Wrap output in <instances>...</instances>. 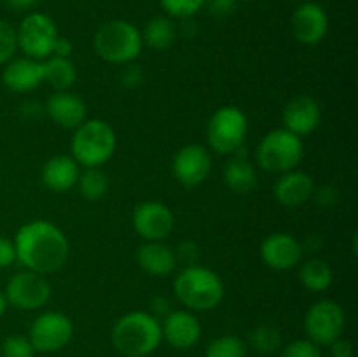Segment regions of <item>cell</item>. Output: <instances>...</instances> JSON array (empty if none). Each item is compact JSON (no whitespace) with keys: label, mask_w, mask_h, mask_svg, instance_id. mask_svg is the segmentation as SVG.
<instances>
[{"label":"cell","mask_w":358,"mask_h":357,"mask_svg":"<svg viewBox=\"0 0 358 357\" xmlns=\"http://www.w3.org/2000/svg\"><path fill=\"white\" fill-rule=\"evenodd\" d=\"M13 241L16 259L30 272L51 275L69 261V238L49 220L37 219L23 224Z\"/></svg>","instance_id":"cell-1"},{"label":"cell","mask_w":358,"mask_h":357,"mask_svg":"<svg viewBox=\"0 0 358 357\" xmlns=\"http://www.w3.org/2000/svg\"><path fill=\"white\" fill-rule=\"evenodd\" d=\"M114 349L124 357H147L163 342L161 322L149 312H129L117 318L110 332Z\"/></svg>","instance_id":"cell-2"},{"label":"cell","mask_w":358,"mask_h":357,"mask_svg":"<svg viewBox=\"0 0 358 357\" xmlns=\"http://www.w3.org/2000/svg\"><path fill=\"white\" fill-rule=\"evenodd\" d=\"M177 300L191 312H208L219 307L224 298L222 279L213 270L189 265L173 282Z\"/></svg>","instance_id":"cell-3"},{"label":"cell","mask_w":358,"mask_h":357,"mask_svg":"<svg viewBox=\"0 0 358 357\" xmlns=\"http://www.w3.org/2000/svg\"><path fill=\"white\" fill-rule=\"evenodd\" d=\"M117 139L112 126L103 119H86L70 142L72 158L84 168H100L114 154Z\"/></svg>","instance_id":"cell-4"},{"label":"cell","mask_w":358,"mask_h":357,"mask_svg":"<svg viewBox=\"0 0 358 357\" xmlns=\"http://www.w3.org/2000/svg\"><path fill=\"white\" fill-rule=\"evenodd\" d=\"M93 46L101 59L115 65H124L135 62L142 52V31L129 21H108L98 28Z\"/></svg>","instance_id":"cell-5"},{"label":"cell","mask_w":358,"mask_h":357,"mask_svg":"<svg viewBox=\"0 0 358 357\" xmlns=\"http://www.w3.org/2000/svg\"><path fill=\"white\" fill-rule=\"evenodd\" d=\"M304 156L303 139L285 128L269 132L257 146L255 160L269 174H285L296 170Z\"/></svg>","instance_id":"cell-6"},{"label":"cell","mask_w":358,"mask_h":357,"mask_svg":"<svg viewBox=\"0 0 358 357\" xmlns=\"http://www.w3.org/2000/svg\"><path fill=\"white\" fill-rule=\"evenodd\" d=\"M248 133V119L234 105L220 107L210 118L206 126L208 146L217 154H236L243 147Z\"/></svg>","instance_id":"cell-7"},{"label":"cell","mask_w":358,"mask_h":357,"mask_svg":"<svg viewBox=\"0 0 358 357\" xmlns=\"http://www.w3.org/2000/svg\"><path fill=\"white\" fill-rule=\"evenodd\" d=\"M16 35L17 48L28 58L38 59V62L52 55L56 38L59 37L55 21L48 14L42 13H34L24 18L16 30Z\"/></svg>","instance_id":"cell-8"},{"label":"cell","mask_w":358,"mask_h":357,"mask_svg":"<svg viewBox=\"0 0 358 357\" xmlns=\"http://www.w3.org/2000/svg\"><path fill=\"white\" fill-rule=\"evenodd\" d=\"M345 310L336 301L322 300L311 304L304 317V329L311 342L320 346H329L345 332Z\"/></svg>","instance_id":"cell-9"},{"label":"cell","mask_w":358,"mask_h":357,"mask_svg":"<svg viewBox=\"0 0 358 357\" xmlns=\"http://www.w3.org/2000/svg\"><path fill=\"white\" fill-rule=\"evenodd\" d=\"M6 298L10 307L17 310H38L51 300L52 287L45 275L27 270L10 276L6 286Z\"/></svg>","instance_id":"cell-10"},{"label":"cell","mask_w":358,"mask_h":357,"mask_svg":"<svg viewBox=\"0 0 358 357\" xmlns=\"http://www.w3.org/2000/svg\"><path fill=\"white\" fill-rule=\"evenodd\" d=\"M73 336V324L62 312H44L30 326V338L35 352L52 354L65 349Z\"/></svg>","instance_id":"cell-11"},{"label":"cell","mask_w":358,"mask_h":357,"mask_svg":"<svg viewBox=\"0 0 358 357\" xmlns=\"http://www.w3.org/2000/svg\"><path fill=\"white\" fill-rule=\"evenodd\" d=\"M212 170V156L210 150L201 144L184 146L173 158L171 172L177 182L185 188H196L206 181Z\"/></svg>","instance_id":"cell-12"},{"label":"cell","mask_w":358,"mask_h":357,"mask_svg":"<svg viewBox=\"0 0 358 357\" xmlns=\"http://www.w3.org/2000/svg\"><path fill=\"white\" fill-rule=\"evenodd\" d=\"M173 226V212L161 202H143L133 212V227L145 241H163Z\"/></svg>","instance_id":"cell-13"},{"label":"cell","mask_w":358,"mask_h":357,"mask_svg":"<svg viewBox=\"0 0 358 357\" xmlns=\"http://www.w3.org/2000/svg\"><path fill=\"white\" fill-rule=\"evenodd\" d=\"M290 28L296 41L301 44H320L329 31V16L324 7L318 4L304 2L294 10Z\"/></svg>","instance_id":"cell-14"},{"label":"cell","mask_w":358,"mask_h":357,"mask_svg":"<svg viewBox=\"0 0 358 357\" xmlns=\"http://www.w3.org/2000/svg\"><path fill=\"white\" fill-rule=\"evenodd\" d=\"M163 338L177 350H189L201 340V322L191 310H175L164 315Z\"/></svg>","instance_id":"cell-15"},{"label":"cell","mask_w":358,"mask_h":357,"mask_svg":"<svg viewBox=\"0 0 358 357\" xmlns=\"http://www.w3.org/2000/svg\"><path fill=\"white\" fill-rule=\"evenodd\" d=\"M261 258L269 268L285 272L296 268L303 259V245L289 233H273L262 241Z\"/></svg>","instance_id":"cell-16"},{"label":"cell","mask_w":358,"mask_h":357,"mask_svg":"<svg viewBox=\"0 0 358 357\" xmlns=\"http://www.w3.org/2000/svg\"><path fill=\"white\" fill-rule=\"evenodd\" d=\"M283 128L292 132L294 135H310L318 128L322 119L320 105L315 98L308 94H299L292 98L283 108Z\"/></svg>","instance_id":"cell-17"},{"label":"cell","mask_w":358,"mask_h":357,"mask_svg":"<svg viewBox=\"0 0 358 357\" xmlns=\"http://www.w3.org/2000/svg\"><path fill=\"white\" fill-rule=\"evenodd\" d=\"M45 112L58 126L76 130L86 121L87 107L83 98L70 91H55L45 102Z\"/></svg>","instance_id":"cell-18"},{"label":"cell","mask_w":358,"mask_h":357,"mask_svg":"<svg viewBox=\"0 0 358 357\" xmlns=\"http://www.w3.org/2000/svg\"><path fill=\"white\" fill-rule=\"evenodd\" d=\"M2 80L14 93H30L44 83V65L34 58H17L7 63Z\"/></svg>","instance_id":"cell-19"},{"label":"cell","mask_w":358,"mask_h":357,"mask_svg":"<svg viewBox=\"0 0 358 357\" xmlns=\"http://www.w3.org/2000/svg\"><path fill=\"white\" fill-rule=\"evenodd\" d=\"M273 192L282 205L299 206L315 195V182L306 172L290 170L280 175Z\"/></svg>","instance_id":"cell-20"},{"label":"cell","mask_w":358,"mask_h":357,"mask_svg":"<svg viewBox=\"0 0 358 357\" xmlns=\"http://www.w3.org/2000/svg\"><path fill=\"white\" fill-rule=\"evenodd\" d=\"M79 164L72 156L58 154L48 160L42 167V182L55 192L70 191L79 181Z\"/></svg>","instance_id":"cell-21"},{"label":"cell","mask_w":358,"mask_h":357,"mask_svg":"<svg viewBox=\"0 0 358 357\" xmlns=\"http://www.w3.org/2000/svg\"><path fill=\"white\" fill-rule=\"evenodd\" d=\"M140 268L154 276H166L177 268V254L163 241H145L136 252Z\"/></svg>","instance_id":"cell-22"},{"label":"cell","mask_w":358,"mask_h":357,"mask_svg":"<svg viewBox=\"0 0 358 357\" xmlns=\"http://www.w3.org/2000/svg\"><path fill=\"white\" fill-rule=\"evenodd\" d=\"M224 182L238 195H247L257 186V170L243 156H234L224 168Z\"/></svg>","instance_id":"cell-23"},{"label":"cell","mask_w":358,"mask_h":357,"mask_svg":"<svg viewBox=\"0 0 358 357\" xmlns=\"http://www.w3.org/2000/svg\"><path fill=\"white\" fill-rule=\"evenodd\" d=\"M42 65H44V83L55 88V91H69L76 84L77 70L70 58L52 56L48 62H42Z\"/></svg>","instance_id":"cell-24"},{"label":"cell","mask_w":358,"mask_h":357,"mask_svg":"<svg viewBox=\"0 0 358 357\" xmlns=\"http://www.w3.org/2000/svg\"><path fill=\"white\" fill-rule=\"evenodd\" d=\"M301 284L311 293H324L331 287L334 273L331 266L322 259H310L301 266Z\"/></svg>","instance_id":"cell-25"},{"label":"cell","mask_w":358,"mask_h":357,"mask_svg":"<svg viewBox=\"0 0 358 357\" xmlns=\"http://www.w3.org/2000/svg\"><path fill=\"white\" fill-rule=\"evenodd\" d=\"M177 30L170 18L157 16L145 24L142 31L143 44L150 46L152 49H168L175 42Z\"/></svg>","instance_id":"cell-26"},{"label":"cell","mask_w":358,"mask_h":357,"mask_svg":"<svg viewBox=\"0 0 358 357\" xmlns=\"http://www.w3.org/2000/svg\"><path fill=\"white\" fill-rule=\"evenodd\" d=\"M80 189V195L86 200L91 202H96V200L103 198L105 192L108 189V178L107 174L100 168H86L83 174L79 175V181H77Z\"/></svg>","instance_id":"cell-27"},{"label":"cell","mask_w":358,"mask_h":357,"mask_svg":"<svg viewBox=\"0 0 358 357\" xmlns=\"http://www.w3.org/2000/svg\"><path fill=\"white\" fill-rule=\"evenodd\" d=\"M205 357H247V345L240 336L224 335L206 346Z\"/></svg>","instance_id":"cell-28"},{"label":"cell","mask_w":358,"mask_h":357,"mask_svg":"<svg viewBox=\"0 0 358 357\" xmlns=\"http://www.w3.org/2000/svg\"><path fill=\"white\" fill-rule=\"evenodd\" d=\"M252 345L255 350L262 354H273L275 350H278V346L282 345V336L280 331L275 326H259L257 329H254L252 332Z\"/></svg>","instance_id":"cell-29"},{"label":"cell","mask_w":358,"mask_h":357,"mask_svg":"<svg viewBox=\"0 0 358 357\" xmlns=\"http://www.w3.org/2000/svg\"><path fill=\"white\" fill-rule=\"evenodd\" d=\"M35 349L31 345L30 338L23 335H10L2 343L3 357H34Z\"/></svg>","instance_id":"cell-30"},{"label":"cell","mask_w":358,"mask_h":357,"mask_svg":"<svg viewBox=\"0 0 358 357\" xmlns=\"http://www.w3.org/2000/svg\"><path fill=\"white\" fill-rule=\"evenodd\" d=\"M206 0H161V6L173 18H191L205 6Z\"/></svg>","instance_id":"cell-31"},{"label":"cell","mask_w":358,"mask_h":357,"mask_svg":"<svg viewBox=\"0 0 358 357\" xmlns=\"http://www.w3.org/2000/svg\"><path fill=\"white\" fill-rule=\"evenodd\" d=\"M17 49L16 30L7 21L0 20V65L9 63Z\"/></svg>","instance_id":"cell-32"},{"label":"cell","mask_w":358,"mask_h":357,"mask_svg":"<svg viewBox=\"0 0 358 357\" xmlns=\"http://www.w3.org/2000/svg\"><path fill=\"white\" fill-rule=\"evenodd\" d=\"M282 357H322V350L310 338H299L283 346Z\"/></svg>","instance_id":"cell-33"},{"label":"cell","mask_w":358,"mask_h":357,"mask_svg":"<svg viewBox=\"0 0 358 357\" xmlns=\"http://www.w3.org/2000/svg\"><path fill=\"white\" fill-rule=\"evenodd\" d=\"M16 261V248L14 241L6 237H0V270L9 268Z\"/></svg>","instance_id":"cell-34"},{"label":"cell","mask_w":358,"mask_h":357,"mask_svg":"<svg viewBox=\"0 0 358 357\" xmlns=\"http://www.w3.org/2000/svg\"><path fill=\"white\" fill-rule=\"evenodd\" d=\"M331 354L332 357H352L353 356V345L350 340H345L341 336V338L334 340V342L331 343Z\"/></svg>","instance_id":"cell-35"},{"label":"cell","mask_w":358,"mask_h":357,"mask_svg":"<svg viewBox=\"0 0 358 357\" xmlns=\"http://www.w3.org/2000/svg\"><path fill=\"white\" fill-rule=\"evenodd\" d=\"M72 52V42L65 37L56 38L55 49H52V56H62V58H70Z\"/></svg>","instance_id":"cell-36"},{"label":"cell","mask_w":358,"mask_h":357,"mask_svg":"<svg viewBox=\"0 0 358 357\" xmlns=\"http://www.w3.org/2000/svg\"><path fill=\"white\" fill-rule=\"evenodd\" d=\"M213 14H227L234 6V0H208Z\"/></svg>","instance_id":"cell-37"},{"label":"cell","mask_w":358,"mask_h":357,"mask_svg":"<svg viewBox=\"0 0 358 357\" xmlns=\"http://www.w3.org/2000/svg\"><path fill=\"white\" fill-rule=\"evenodd\" d=\"M13 9H28L34 4H37V0H6Z\"/></svg>","instance_id":"cell-38"},{"label":"cell","mask_w":358,"mask_h":357,"mask_svg":"<svg viewBox=\"0 0 358 357\" xmlns=\"http://www.w3.org/2000/svg\"><path fill=\"white\" fill-rule=\"evenodd\" d=\"M7 307H9V303H7V298H6V294H3L2 290H0V317H2V315L6 314Z\"/></svg>","instance_id":"cell-39"},{"label":"cell","mask_w":358,"mask_h":357,"mask_svg":"<svg viewBox=\"0 0 358 357\" xmlns=\"http://www.w3.org/2000/svg\"><path fill=\"white\" fill-rule=\"evenodd\" d=\"M247 2H248V0H247Z\"/></svg>","instance_id":"cell-40"}]
</instances>
